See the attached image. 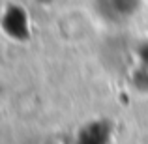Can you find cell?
<instances>
[{
	"label": "cell",
	"instance_id": "6da1fadb",
	"mask_svg": "<svg viewBox=\"0 0 148 144\" xmlns=\"http://www.w3.org/2000/svg\"><path fill=\"white\" fill-rule=\"evenodd\" d=\"M99 4L101 13L107 19H114V21L131 17L139 8V0H99Z\"/></svg>",
	"mask_w": 148,
	"mask_h": 144
},
{
	"label": "cell",
	"instance_id": "3957f363",
	"mask_svg": "<svg viewBox=\"0 0 148 144\" xmlns=\"http://www.w3.org/2000/svg\"><path fill=\"white\" fill-rule=\"evenodd\" d=\"M139 56H141V62L145 66H148V41L141 45V49H139Z\"/></svg>",
	"mask_w": 148,
	"mask_h": 144
},
{
	"label": "cell",
	"instance_id": "7a4b0ae2",
	"mask_svg": "<svg viewBox=\"0 0 148 144\" xmlns=\"http://www.w3.org/2000/svg\"><path fill=\"white\" fill-rule=\"evenodd\" d=\"M2 26L11 38H17V40H25L28 36V21H26L25 11L21 10H11L4 15Z\"/></svg>",
	"mask_w": 148,
	"mask_h": 144
}]
</instances>
